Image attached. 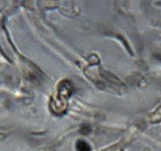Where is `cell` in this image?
I'll use <instances>...</instances> for the list:
<instances>
[{
  "label": "cell",
  "instance_id": "obj_1",
  "mask_svg": "<svg viewBox=\"0 0 161 151\" xmlns=\"http://www.w3.org/2000/svg\"><path fill=\"white\" fill-rule=\"evenodd\" d=\"M77 149L78 151H91L90 146L84 141H79L77 143Z\"/></svg>",
  "mask_w": 161,
  "mask_h": 151
}]
</instances>
